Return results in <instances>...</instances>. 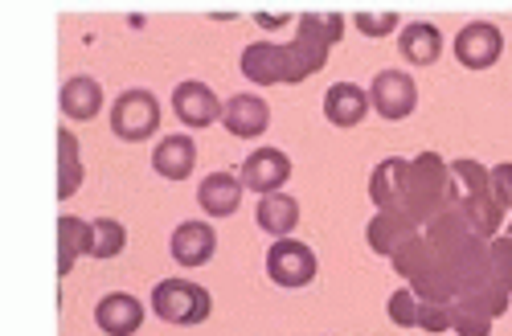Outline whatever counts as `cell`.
I'll return each mask as SVG.
<instances>
[{"label": "cell", "mask_w": 512, "mask_h": 336, "mask_svg": "<svg viewBox=\"0 0 512 336\" xmlns=\"http://www.w3.org/2000/svg\"><path fill=\"white\" fill-rule=\"evenodd\" d=\"M340 33H345V17L340 13H304L295 21V37L287 46H279V41H250L242 50V74L259 82V87L304 82L324 70Z\"/></svg>", "instance_id": "6da1fadb"}, {"label": "cell", "mask_w": 512, "mask_h": 336, "mask_svg": "<svg viewBox=\"0 0 512 336\" xmlns=\"http://www.w3.org/2000/svg\"><path fill=\"white\" fill-rule=\"evenodd\" d=\"M463 201L451 164L439 152H418L410 160V185H406V214L414 226H431L439 214Z\"/></svg>", "instance_id": "7a4b0ae2"}, {"label": "cell", "mask_w": 512, "mask_h": 336, "mask_svg": "<svg viewBox=\"0 0 512 336\" xmlns=\"http://www.w3.org/2000/svg\"><path fill=\"white\" fill-rule=\"evenodd\" d=\"M148 304L164 324H185V328L209 320V312H213V296L193 279H160L152 287Z\"/></svg>", "instance_id": "3957f363"}, {"label": "cell", "mask_w": 512, "mask_h": 336, "mask_svg": "<svg viewBox=\"0 0 512 336\" xmlns=\"http://www.w3.org/2000/svg\"><path fill=\"white\" fill-rule=\"evenodd\" d=\"M160 99L152 91H123L115 103H111V132L127 144H140V140H152L160 132Z\"/></svg>", "instance_id": "277c9868"}, {"label": "cell", "mask_w": 512, "mask_h": 336, "mask_svg": "<svg viewBox=\"0 0 512 336\" xmlns=\"http://www.w3.org/2000/svg\"><path fill=\"white\" fill-rule=\"evenodd\" d=\"M316 271H320V263H316V250L308 242H300V238L271 242V250H267V275H271V283L295 291V287H308L316 279Z\"/></svg>", "instance_id": "5b68a950"}, {"label": "cell", "mask_w": 512, "mask_h": 336, "mask_svg": "<svg viewBox=\"0 0 512 336\" xmlns=\"http://www.w3.org/2000/svg\"><path fill=\"white\" fill-rule=\"evenodd\" d=\"M451 50H455V62L463 70H488L500 62L504 54V33L492 25V21H472V25H463L451 41Z\"/></svg>", "instance_id": "8992f818"}, {"label": "cell", "mask_w": 512, "mask_h": 336, "mask_svg": "<svg viewBox=\"0 0 512 336\" xmlns=\"http://www.w3.org/2000/svg\"><path fill=\"white\" fill-rule=\"evenodd\" d=\"M369 99H373V111L381 119H410L414 107H418V87H414V78L402 74V70H381L373 78V87H369Z\"/></svg>", "instance_id": "52a82bcc"}, {"label": "cell", "mask_w": 512, "mask_h": 336, "mask_svg": "<svg viewBox=\"0 0 512 336\" xmlns=\"http://www.w3.org/2000/svg\"><path fill=\"white\" fill-rule=\"evenodd\" d=\"M242 185L254 189L259 197H271V193H283V185L291 181V156L283 148H254L246 160H242Z\"/></svg>", "instance_id": "ba28073f"}, {"label": "cell", "mask_w": 512, "mask_h": 336, "mask_svg": "<svg viewBox=\"0 0 512 336\" xmlns=\"http://www.w3.org/2000/svg\"><path fill=\"white\" fill-rule=\"evenodd\" d=\"M410 238H418V226L410 222L406 209H377V214L369 218V226H365V242L381 259H394Z\"/></svg>", "instance_id": "9c48e42d"}, {"label": "cell", "mask_w": 512, "mask_h": 336, "mask_svg": "<svg viewBox=\"0 0 512 336\" xmlns=\"http://www.w3.org/2000/svg\"><path fill=\"white\" fill-rule=\"evenodd\" d=\"M173 111L177 119L185 123V128H209V123H218L226 103L213 95V87H205V82H181V87L173 91Z\"/></svg>", "instance_id": "30bf717a"}, {"label": "cell", "mask_w": 512, "mask_h": 336, "mask_svg": "<svg viewBox=\"0 0 512 336\" xmlns=\"http://www.w3.org/2000/svg\"><path fill=\"white\" fill-rule=\"evenodd\" d=\"M168 255H173V263L181 267H205L213 255H218V234H213L209 222H181L173 230V238H168Z\"/></svg>", "instance_id": "8fae6325"}, {"label": "cell", "mask_w": 512, "mask_h": 336, "mask_svg": "<svg viewBox=\"0 0 512 336\" xmlns=\"http://www.w3.org/2000/svg\"><path fill=\"white\" fill-rule=\"evenodd\" d=\"M406 185H410V160L386 156L369 173V201L377 209H406Z\"/></svg>", "instance_id": "7c38bea8"}, {"label": "cell", "mask_w": 512, "mask_h": 336, "mask_svg": "<svg viewBox=\"0 0 512 336\" xmlns=\"http://www.w3.org/2000/svg\"><path fill=\"white\" fill-rule=\"evenodd\" d=\"M95 324L107 336H136L144 324V304L136 296H127V291H111V296L95 304Z\"/></svg>", "instance_id": "4fadbf2b"}, {"label": "cell", "mask_w": 512, "mask_h": 336, "mask_svg": "<svg viewBox=\"0 0 512 336\" xmlns=\"http://www.w3.org/2000/svg\"><path fill=\"white\" fill-rule=\"evenodd\" d=\"M222 123H226V132L238 136V140H259L271 128V107L259 95H234L222 111Z\"/></svg>", "instance_id": "5bb4252c"}, {"label": "cell", "mask_w": 512, "mask_h": 336, "mask_svg": "<svg viewBox=\"0 0 512 336\" xmlns=\"http://www.w3.org/2000/svg\"><path fill=\"white\" fill-rule=\"evenodd\" d=\"M373 99L357 87V82H336V87H328L324 95V115L332 128H357V123L369 115Z\"/></svg>", "instance_id": "9a60e30c"}, {"label": "cell", "mask_w": 512, "mask_h": 336, "mask_svg": "<svg viewBox=\"0 0 512 336\" xmlns=\"http://www.w3.org/2000/svg\"><path fill=\"white\" fill-rule=\"evenodd\" d=\"M242 193H246L242 177H234V173H209L201 181V189H197V201H201V209L209 218H230L234 209L242 205Z\"/></svg>", "instance_id": "2e32d148"}, {"label": "cell", "mask_w": 512, "mask_h": 336, "mask_svg": "<svg viewBox=\"0 0 512 336\" xmlns=\"http://www.w3.org/2000/svg\"><path fill=\"white\" fill-rule=\"evenodd\" d=\"M254 222H259V230L271 234L275 242L279 238H291L295 226H300V201L287 197V193L259 197V205H254Z\"/></svg>", "instance_id": "e0dca14e"}, {"label": "cell", "mask_w": 512, "mask_h": 336, "mask_svg": "<svg viewBox=\"0 0 512 336\" xmlns=\"http://www.w3.org/2000/svg\"><path fill=\"white\" fill-rule=\"evenodd\" d=\"M91 246H95V226L62 214L58 218V275H70L78 259H91Z\"/></svg>", "instance_id": "ac0fdd59"}, {"label": "cell", "mask_w": 512, "mask_h": 336, "mask_svg": "<svg viewBox=\"0 0 512 336\" xmlns=\"http://www.w3.org/2000/svg\"><path fill=\"white\" fill-rule=\"evenodd\" d=\"M58 107H62L66 119L87 123V119H95L103 111V87L95 78H87V74H74L62 87V95H58Z\"/></svg>", "instance_id": "d6986e66"}, {"label": "cell", "mask_w": 512, "mask_h": 336, "mask_svg": "<svg viewBox=\"0 0 512 336\" xmlns=\"http://www.w3.org/2000/svg\"><path fill=\"white\" fill-rule=\"evenodd\" d=\"M197 164V144L189 136H168L152 148V168L164 181H185Z\"/></svg>", "instance_id": "ffe728a7"}, {"label": "cell", "mask_w": 512, "mask_h": 336, "mask_svg": "<svg viewBox=\"0 0 512 336\" xmlns=\"http://www.w3.org/2000/svg\"><path fill=\"white\" fill-rule=\"evenodd\" d=\"M398 50H402V58L414 62V66H431V62L443 58V33H439V25H431V21H410V25L402 29V37H398Z\"/></svg>", "instance_id": "44dd1931"}, {"label": "cell", "mask_w": 512, "mask_h": 336, "mask_svg": "<svg viewBox=\"0 0 512 336\" xmlns=\"http://www.w3.org/2000/svg\"><path fill=\"white\" fill-rule=\"evenodd\" d=\"M82 189V156L70 128L58 132V201H70Z\"/></svg>", "instance_id": "7402d4cb"}, {"label": "cell", "mask_w": 512, "mask_h": 336, "mask_svg": "<svg viewBox=\"0 0 512 336\" xmlns=\"http://www.w3.org/2000/svg\"><path fill=\"white\" fill-rule=\"evenodd\" d=\"M390 263H394V271H398L406 283H414L422 271H431V267L439 263V255H435V246L426 242V234H418V238H410V242L398 250Z\"/></svg>", "instance_id": "603a6c76"}, {"label": "cell", "mask_w": 512, "mask_h": 336, "mask_svg": "<svg viewBox=\"0 0 512 336\" xmlns=\"http://www.w3.org/2000/svg\"><path fill=\"white\" fill-rule=\"evenodd\" d=\"M492 312L484 304H476L472 296H459L455 300V312H451V332L455 336H488L492 332Z\"/></svg>", "instance_id": "cb8c5ba5"}, {"label": "cell", "mask_w": 512, "mask_h": 336, "mask_svg": "<svg viewBox=\"0 0 512 336\" xmlns=\"http://www.w3.org/2000/svg\"><path fill=\"white\" fill-rule=\"evenodd\" d=\"M95 246H91V259L107 263V259H119L127 250V226L115 222V218H95Z\"/></svg>", "instance_id": "d4e9b609"}, {"label": "cell", "mask_w": 512, "mask_h": 336, "mask_svg": "<svg viewBox=\"0 0 512 336\" xmlns=\"http://www.w3.org/2000/svg\"><path fill=\"white\" fill-rule=\"evenodd\" d=\"M488 267H492V279L512 296V234H496L492 246H488Z\"/></svg>", "instance_id": "484cf974"}, {"label": "cell", "mask_w": 512, "mask_h": 336, "mask_svg": "<svg viewBox=\"0 0 512 336\" xmlns=\"http://www.w3.org/2000/svg\"><path fill=\"white\" fill-rule=\"evenodd\" d=\"M451 312H455V304L422 300V304H418V328H422L426 336H443V332H451Z\"/></svg>", "instance_id": "4316f807"}, {"label": "cell", "mask_w": 512, "mask_h": 336, "mask_svg": "<svg viewBox=\"0 0 512 336\" xmlns=\"http://www.w3.org/2000/svg\"><path fill=\"white\" fill-rule=\"evenodd\" d=\"M418 296L410 287H398L394 296H390V304H386V312H390V320L398 324V328H418Z\"/></svg>", "instance_id": "83f0119b"}, {"label": "cell", "mask_w": 512, "mask_h": 336, "mask_svg": "<svg viewBox=\"0 0 512 336\" xmlns=\"http://www.w3.org/2000/svg\"><path fill=\"white\" fill-rule=\"evenodd\" d=\"M353 25H357L365 37H386V33L398 29V13H390V9H361V13L353 17Z\"/></svg>", "instance_id": "f1b7e54d"}, {"label": "cell", "mask_w": 512, "mask_h": 336, "mask_svg": "<svg viewBox=\"0 0 512 336\" xmlns=\"http://www.w3.org/2000/svg\"><path fill=\"white\" fill-rule=\"evenodd\" d=\"M492 193H496L500 209H512V160L492 168Z\"/></svg>", "instance_id": "f546056e"}, {"label": "cell", "mask_w": 512, "mask_h": 336, "mask_svg": "<svg viewBox=\"0 0 512 336\" xmlns=\"http://www.w3.org/2000/svg\"><path fill=\"white\" fill-rule=\"evenodd\" d=\"M254 21H259V25H267V29H279L287 17H254Z\"/></svg>", "instance_id": "4dcf8cb0"}, {"label": "cell", "mask_w": 512, "mask_h": 336, "mask_svg": "<svg viewBox=\"0 0 512 336\" xmlns=\"http://www.w3.org/2000/svg\"><path fill=\"white\" fill-rule=\"evenodd\" d=\"M508 234H512V222H508Z\"/></svg>", "instance_id": "1f68e13d"}]
</instances>
